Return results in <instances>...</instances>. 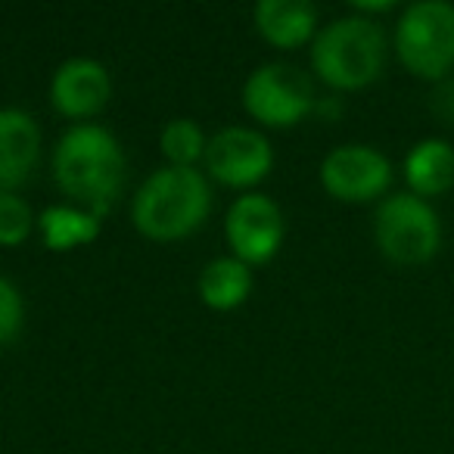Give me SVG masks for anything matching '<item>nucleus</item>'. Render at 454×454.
Here are the masks:
<instances>
[{
    "label": "nucleus",
    "instance_id": "obj_2",
    "mask_svg": "<svg viewBox=\"0 0 454 454\" xmlns=\"http://www.w3.org/2000/svg\"><path fill=\"white\" fill-rule=\"evenodd\" d=\"M208 212H212L208 181L196 168H177V165L153 171L131 206L134 227L159 243L190 237L206 224Z\"/></svg>",
    "mask_w": 454,
    "mask_h": 454
},
{
    "label": "nucleus",
    "instance_id": "obj_11",
    "mask_svg": "<svg viewBox=\"0 0 454 454\" xmlns=\"http://www.w3.org/2000/svg\"><path fill=\"white\" fill-rule=\"evenodd\" d=\"M41 156L38 121L22 109H0V193H13L32 177Z\"/></svg>",
    "mask_w": 454,
    "mask_h": 454
},
{
    "label": "nucleus",
    "instance_id": "obj_9",
    "mask_svg": "<svg viewBox=\"0 0 454 454\" xmlns=\"http://www.w3.org/2000/svg\"><path fill=\"white\" fill-rule=\"evenodd\" d=\"M206 168L227 187H255L274 168L268 137L253 128H224L206 146Z\"/></svg>",
    "mask_w": 454,
    "mask_h": 454
},
{
    "label": "nucleus",
    "instance_id": "obj_3",
    "mask_svg": "<svg viewBox=\"0 0 454 454\" xmlns=\"http://www.w3.org/2000/svg\"><path fill=\"white\" fill-rule=\"evenodd\" d=\"M386 63L383 28L371 16H342L324 26L311 44V69L336 90H358L377 82Z\"/></svg>",
    "mask_w": 454,
    "mask_h": 454
},
{
    "label": "nucleus",
    "instance_id": "obj_13",
    "mask_svg": "<svg viewBox=\"0 0 454 454\" xmlns=\"http://www.w3.org/2000/svg\"><path fill=\"white\" fill-rule=\"evenodd\" d=\"M404 177L414 196H439L454 187V146L442 137H427L404 159Z\"/></svg>",
    "mask_w": 454,
    "mask_h": 454
},
{
    "label": "nucleus",
    "instance_id": "obj_15",
    "mask_svg": "<svg viewBox=\"0 0 454 454\" xmlns=\"http://www.w3.org/2000/svg\"><path fill=\"white\" fill-rule=\"evenodd\" d=\"M103 215L90 212V208H72V206H51L41 212L38 227L44 237V247L53 253H66V249L84 247V243L97 240L100 234Z\"/></svg>",
    "mask_w": 454,
    "mask_h": 454
},
{
    "label": "nucleus",
    "instance_id": "obj_17",
    "mask_svg": "<svg viewBox=\"0 0 454 454\" xmlns=\"http://www.w3.org/2000/svg\"><path fill=\"white\" fill-rule=\"evenodd\" d=\"M35 227L32 208L16 193H0V247H20Z\"/></svg>",
    "mask_w": 454,
    "mask_h": 454
},
{
    "label": "nucleus",
    "instance_id": "obj_1",
    "mask_svg": "<svg viewBox=\"0 0 454 454\" xmlns=\"http://www.w3.org/2000/svg\"><path fill=\"white\" fill-rule=\"evenodd\" d=\"M125 153L100 125H72L53 150V177L59 190L106 215L125 184Z\"/></svg>",
    "mask_w": 454,
    "mask_h": 454
},
{
    "label": "nucleus",
    "instance_id": "obj_14",
    "mask_svg": "<svg viewBox=\"0 0 454 454\" xmlns=\"http://www.w3.org/2000/svg\"><path fill=\"white\" fill-rule=\"evenodd\" d=\"M200 299L215 311H234L253 293V274L240 259H215L200 274Z\"/></svg>",
    "mask_w": 454,
    "mask_h": 454
},
{
    "label": "nucleus",
    "instance_id": "obj_5",
    "mask_svg": "<svg viewBox=\"0 0 454 454\" xmlns=\"http://www.w3.org/2000/svg\"><path fill=\"white\" fill-rule=\"evenodd\" d=\"M373 237L386 259L398 265H423L439 253L442 224L427 200L414 193H392L377 206Z\"/></svg>",
    "mask_w": 454,
    "mask_h": 454
},
{
    "label": "nucleus",
    "instance_id": "obj_8",
    "mask_svg": "<svg viewBox=\"0 0 454 454\" xmlns=\"http://www.w3.org/2000/svg\"><path fill=\"white\" fill-rule=\"evenodd\" d=\"M321 184L342 202H371L392 184V165L380 150L364 144L336 146L321 162Z\"/></svg>",
    "mask_w": 454,
    "mask_h": 454
},
{
    "label": "nucleus",
    "instance_id": "obj_4",
    "mask_svg": "<svg viewBox=\"0 0 454 454\" xmlns=\"http://www.w3.org/2000/svg\"><path fill=\"white\" fill-rule=\"evenodd\" d=\"M398 59L414 75L442 82L454 66V7L445 0H417L395 26Z\"/></svg>",
    "mask_w": 454,
    "mask_h": 454
},
{
    "label": "nucleus",
    "instance_id": "obj_18",
    "mask_svg": "<svg viewBox=\"0 0 454 454\" xmlns=\"http://www.w3.org/2000/svg\"><path fill=\"white\" fill-rule=\"evenodd\" d=\"M22 317H26V305H22L20 290L7 278H0V348L20 336Z\"/></svg>",
    "mask_w": 454,
    "mask_h": 454
},
{
    "label": "nucleus",
    "instance_id": "obj_7",
    "mask_svg": "<svg viewBox=\"0 0 454 454\" xmlns=\"http://www.w3.org/2000/svg\"><path fill=\"white\" fill-rule=\"evenodd\" d=\"M227 243L243 265H265L284 243V215L265 193H243L224 218Z\"/></svg>",
    "mask_w": 454,
    "mask_h": 454
},
{
    "label": "nucleus",
    "instance_id": "obj_6",
    "mask_svg": "<svg viewBox=\"0 0 454 454\" xmlns=\"http://www.w3.org/2000/svg\"><path fill=\"white\" fill-rule=\"evenodd\" d=\"M243 106L262 125L293 128L315 109V88L296 66L265 63L243 84Z\"/></svg>",
    "mask_w": 454,
    "mask_h": 454
},
{
    "label": "nucleus",
    "instance_id": "obj_16",
    "mask_svg": "<svg viewBox=\"0 0 454 454\" xmlns=\"http://www.w3.org/2000/svg\"><path fill=\"white\" fill-rule=\"evenodd\" d=\"M159 146H162V156L168 159L171 165H177V168H193L200 159H206L208 140L202 137L200 125H196L193 119H171L168 125L162 128Z\"/></svg>",
    "mask_w": 454,
    "mask_h": 454
},
{
    "label": "nucleus",
    "instance_id": "obj_10",
    "mask_svg": "<svg viewBox=\"0 0 454 454\" xmlns=\"http://www.w3.org/2000/svg\"><path fill=\"white\" fill-rule=\"evenodd\" d=\"M113 84L109 72L97 59L75 57L66 59L51 82V100L66 119H90L106 106Z\"/></svg>",
    "mask_w": 454,
    "mask_h": 454
},
{
    "label": "nucleus",
    "instance_id": "obj_19",
    "mask_svg": "<svg viewBox=\"0 0 454 454\" xmlns=\"http://www.w3.org/2000/svg\"><path fill=\"white\" fill-rule=\"evenodd\" d=\"M433 113L439 115L442 121H451L454 125V82H442L433 94Z\"/></svg>",
    "mask_w": 454,
    "mask_h": 454
},
{
    "label": "nucleus",
    "instance_id": "obj_12",
    "mask_svg": "<svg viewBox=\"0 0 454 454\" xmlns=\"http://www.w3.org/2000/svg\"><path fill=\"white\" fill-rule=\"evenodd\" d=\"M255 28L274 47H302L315 38L317 10L309 0H262L255 7Z\"/></svg>",
    "mask_w": 454,
    "mask_h": 454
}]
</instances>
